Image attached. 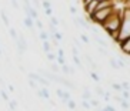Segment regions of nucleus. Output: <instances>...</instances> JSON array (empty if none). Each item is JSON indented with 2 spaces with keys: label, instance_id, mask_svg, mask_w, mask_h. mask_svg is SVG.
<instances>
[{
  "label": "nucleus",
  "instance_id": "f257e3e1",
  "mask_svg": "<svg viewBox=\"0 0 130 111\" xmlns=\"http://www.w3.org/2000/svg\"><path fill=\"white\" fill-rule=\"evenodd\" d=\"M130 37V9L124 10V16L122 19V24H120V29H119V40L117 44L122 43L123 40Z\"/></svg>",
  "mask_w": 130,
  "mask_h": 111
},
{
  "label": "nucleus",
  "instance_id": "f03ea898",
  "mask_svg": "<svg viewBox=\"0 0 130 111\" xmlns=\"http://www.w3.org/2000/svg\"><path fill=\"white\" fill-rule=\"evenodd\" d=\"M120 24H122V19L119 17L117 10L115 9V10L111 12V14L106 19V21L102 24V27L104 29L106 33H110V31H113V30H119V29H120Z\"/></svg>",
  "mask_w": 130,
  "mask_h": 111
},
{
  "label": "nucleus",
  "instance_id": "7ed1b4c3",
  "mask_svg": "<svg viewBox=\"0 0 130 111\" xmlns=\"http://www.w3.org/2000/svg\"><path fill=\"white\" fill-rule=\"evenodd\" d=\"M14 41H16V44H17V50H19V53L23 54L24 51L27 50V41H26V38H24V36L23 34H19Z\"/></svg>",
  "mask_w": 130,
  "mask_h": 111
},
{
  "label": "nucleus",
  "instance_id": "20e7f679",
  "mask_svg": "<svg viewBox=\"0 0 130 111\" xmlns=\"http://www.w3.org/2000/svg\"><path fill=\"white\" fill-rule=\"evenodd\" d=\"M74 24H76V26H79V27H83V29H86V30H90V29H92L90 23H89V21H86L83 17H79V16H76V17H74Z\"/></svg>",
  "mask_w": 130,
  "mask_h": 111
},
{
  "label": "nucleus",
  "instance_id": "39448f33",
  "mask_svg": "<svg viewBox=\"0 0 130 111\" xmlns=\"http://www.w3.org/2000/svg\"><path fill=\"white\" fill-rule=\"evenodd\" d=\"M119 46H120V50H122L123 53L130 56V37L126 38V40H123L122 43H119Z\"/></svg>",
  "mask_w": 130,
  "mask_h": 111
},
{
  "label": "nucleus",
  "instance_id": "423d86ee",
  "mask_svg": "<svg viewBox=\"0 0 130 111\" xmlns=\"http://www.w3.org/2000/svg\"><path fill=\"white\" fill-rule=\"evenodd\" d=\"M96 7H97V0H93L92 3H89L86 7H84V12H86V14L90 16L93 14V13L96 12Z\"/></svg>",
  "mask_w": 130,
  "mask_h": 111
},
{
  "label": "nucleus",
  "instance_id": "0eeeda50",
  "mask_svg": "<svg viewBox=\"0 0 130 111\" xmlns=\"http://www.w3.org/2000/svg\"><path fill=\"white\" fill-rule=\"evenodd\" d=\"M37 96L40 98H44V100H50V94H49V90L46 87L44 88H37Z\"/></svg>",
  "mask_w": 130,
  "mask_h": 111
},
{
  "label": "nucleus",
  "instance_id": "6e6552de",
  "mask_svg": "<svg viewBox=\"0 0 130 111\" xmlns=\"http://www.w3.org/2000/svg\"><path fill=\"white\" fill-rule=\"evenodd\" d=\"M50 71H52V73L59 74V73H60V65H59L56 61H52V63H50Z\"/></svg>",
  "mask_w": 130,
  "mask_h": 111
},
{
  "label": "nucleus",
  "instance_id": "1a4fd4ad",
  "mask_svg": "<svg viewBox=\"0 0 130 111\" xmlns=\"http://www.w3.org/2000/svg\"><path fill=\"white\" fill-rule=\"evenodd\" d=\"M33 24H35V20L31 19L30 16H26L24 17V26L29 27V29H33Z\"/></svg>",
  "mask_w": 130,
  "mask_h": 111
},
{
  "label": "nucleus",
  "instance_id": "9d476101",
  "mask_svg": "<svg viewBox=\"0 0 130 111\" xmlns=\"http://www.w3.org/2000/svg\"><path fill=\"white\" fill-rule=\"evenodd\" d=\"M94 38H96V41L99 43L102 47H107V46H109V44L106 43V40H104V38H102V37H99L97 34H94Z\"/></svg>",
  "mask_w": 130,
  "mask_h": 111
},
{
  "label": "nucleus",
  "instance_id": "9b49d317",
  "mask_svg": "<svg viewBox=\"0 0 130 111\" xmlns=\"http://www.w3.org/2000/svg\"><path fill=\"white\" fill-rule=\"evenodd\" d=\"M46 58L49 60L50 63L52 61H56V58H57V56L53 53V51H49V53H46Z\"/></svg>",
  "mask_w": 130,
  "mask_h": 111
},
{
  "label": "nucleus",
  "instance_id": "f8f14e48",
  "mask_svg": "<svg viewBox=\"0 0 130 111\" xmlns=\"http://www.w3.org/2000/svg\"><path fill=\"white\" fill-rule=\"evenodd\" d=\"M107 34H109V37H111L116 43H117V40H119V30H113V31H110V33H107Z\"/></svg>",
  "mask_w": 130,
  "mask_h": 111
},
{
  "label": "nucleus",
  "instance_id": "ddd939ff",
  "mask_svg": "<svg viewBox=\"0 0 130 111\" xmlns=\"http://www.w3.org/2000/svg\"><path fill=\"white\" fill-rule=\"evenodd\" d=\"M82 98H83L84 101H89V100L92 98V94H90V91H89V90H84V91L82 93Z\"/></svg>",
  "mask_w": 130,
  "mask_h": 111
},
{
  "label": "nucleus",
  "instance_id": "4468645a",
  "mask_svg": "<svg viewBox=\"0 0 130 111\" xmlns=\"http://www.w3.org/2000/svg\"><path fill=\"white\" fill-rule=\"evenodd\" d=\"M43 50H44L46 53L52 51V46H50V41H49V40H46V41H43Z\"/></svg>",
  "mask_w": 130,
  "mask_h": 111
},
{
  "label": "nucleus",
  "instance_id": "2eb2a0df",
  "mask_svg": "<svg viewBox=\"0 0 130 111\" xmlns=\"http://www.w3.org/2000/svg\"><path fill=\"white\" fill-rule=\"evenodd\" d=\"M116 61H117V64H119V69H124V67H126V63H124V60H123V58L116 57Z\"/></svg>",
  "mask_w": 130,
  "mask_h": 111
},
{
  "label": "nucleus",
  "instance_id": "dca6fc26",
  "mask_svg": "<svg viewBox=\"0 0 130 111\" xmlns=\"http://www.w3.org/2000/svg\"><path fill=\"white\" fill-rule=\"evenodd\" d=\"M89 104H90L92 107H96V108L100 107V103L97 101V100H94V98H90V100H89Z\"/></svg>",
  "mask_w": 130,
  "mask_h": 111
},
{
  "label": "nucleus",
  "instance_id": "f3484780",
  "mask_svg": "<svg viewBox=\"0 0 130 111\" xmlns=\"http://www.w3.org/2000/svg\"><path fill=\"white\" fill-rule=\"evenodd\" d=\"M119 103H120V105H122V107L124 108V110H127V108L130 107L129 103H127V100H124V98H120V101H119Z\"/></svg>",
  "mask_w": 130,
  "mask_h": 111
},
{
  "label": "nucleus",
  "instance_id": "a211bd4d",
  "mask_svg": "<svg viewBox=\"0 0 130 111\" xmlns=\"http://www.w3.org/2000/svg\"><path fill=\"white\" fill-rule=\"evenodd\" d=\"M0 16H2V19H3L4 24H6V26H9V17H7V14H6L3 10H2V12H0Z\"/></svg>",
  "mask_w": 130,
  "mask_h": 111
},
{
  "label": "nucleus",
  "instance_id": "6ab92c4d",
  "mask_svg": "<svg viewBox=\"0 0 130 111\" xmlns=\"http://www.w3.org/2000/svg\"><path fill=\"white\" fill-rule=\"evenodd\" d=\"M9 105H10V110L14 111L16 108H17V101H16V100H10V101H9Z\"/></svg>",
  "mask_w": 130,
  "mask_h": 111
},
{
  "label": "nucleus",
  "instance_id": "aec40b11",
  "mask_svg": "<svg viewBox=\"0 0 130 111\" xmlns=\"http://www.w3.org/2000/svg\"><path fill=\"white\" fill-rule=\"evenodd\" d=\"M67 107H69L70 110H76V107H77V105H76V103H74V101H73V100L70 98L69 101H67Z\"/></svg>",
  "mask_w": 130,
  "mask_h": 111
},
{
  "label": "nucleus",
  "instance_id": "412c9836",
  "mask_svg": "<svg viewBox=\"0 0 130 111\" xmlns=\"http://www.w3.org/2000/svg\"><path fill=\"white\" fill-rule=\"evenodd\" d=\"M111 87L115 88L116 91H119V93H122V91H123V87H122V84H117V83H113V84H111Z\"/></svg>",
  "mask_w": 130,
  "mask_h": 111
},
{
  "label": "nucleus",
  "instance_id": "4be33fe9",
  "mask_svg": "<svg viewBox=\"0 0 130 111\" xmlns=\"http://www.w3.org/2000/svg\"><path fill=\"white\" fill-rule=\"evenodd\" d=\"M0 94H2V97H3L4 101H7V103L10 101V98H9V94H7L6 91H4V90H0Z\"/></svg>",
  "mask_w": 130,
  "mask_h": 111
},
{
  "label": "nucleus",
  "instance_id": "5701e85b",
  "mask_svg": "<svg viewBox=\"0 0 130 111\" xmlns=\"http://www.w3.org/2000/svg\"><path fill=\"white\" fill-rule=\"evenodd\" d=\"M96 93H97V94H99L100 97H103V96H104V93H106V91H104V90H103L102 87H100V85H97V87H96Z\"/></svg>",
  "mask_w": 130,
  "mask_h": 111
},
{
  "label": "nucleus",
  "instance_id": "b1692460",
  "mask_svg": "<svg viewBox=\"0 0 130 111\" xmlns=\"http://www.w3.org/2000/svg\"><path fill=\"white\" fill-rule=\"evenodd\" d=\"M40 38H42L43 41H46V40H49V34H47L46 31H40Z\"/></svg>",
  "mask_w": 130,
  "mask_h": 111
},
{
  "label": "nucleus",
  "instance_id": "393cba45",
  "mask_svg": "<svg viewBox=\"0 0 130 111\" xmlns=\"http://www.w3.org/2000/svg\"><path fill=\"white\" fill-rule=\"evenodd\" d=\"M29 84H30L31 85V88H35V90H37V88H39V83H36V81L35 80H31V78H29Z\"/></svg>",
  "mask_w": 130,
  "mask_h": 111
},
{
  "label": "nucleus",
  "instance_id": "a878e982",
  "mask_svg": "<svg viewBox=\"0 0 130 111\" xmlns=\"http://www.w3.org/2000/svg\"><path fill=\"white\" fill-rule=\"evenodd\" d=\"M56 61H57V64H60V65L66 64V60H64V57H61V56H57V58H56Z\"/></svg>",
  "mask_w": 130,
  "mask_h": 111
},
{
  "label": "nucleus",
  "instance_id": "bb28decb",
  "mask_svg": "<svg viewBox=\"0 0 130 111\" xmlns=\"http://www.w3.org/2000/svg\"><path fill=\"white\" fill-rule=\"evenodd\" d=\"M110 65H111L115 70L119 69V64H117V61H116V58H110Z\"/></svg>",
  "mask_w": 130,
  "mask_h": 111
},
{
  "label": "nucleus",
  "instance_id": "cd10ccee",
  "mask_svg": "<svg viewBox=\"0 0 130 111\" xmlns=\"http://www.w3.org/2000/svg\"><path fill=\"white\" fill-rule=\"evenodd\" d=\"M53 37L56 38L57 41H60V40H63V36H61V33H59V31H56V33H54V34H53Z\"/></svg>",
  "mask_w": 130,
  "mask_h": 111
},
{
  "label": "nucleus",
  "instance_id": "c85d7f7f",
  "mask_svg": "<svg viewBox=\"0 0 130 111\" xmlns=\"http://www.w3.org/2000/svg\"><path fill=\"white\" fill-rule=\"evenodd\" d=\"M90 76H92V78H93L94 81H97V83L100 81V76H99V74H96L94 71H93V73H90Z\"/></svg>",
  "mask_w": 130,
  "mask_h": 111
},
{
  "label": "nucleus",
  "instance_id": "c756f323",
  "mask_svg": "<svg viewBox=\"0 0 130 111\" xmlns=\"http://www.w3.org/2000/svg\"><path fill=\"white\" fill-rule=\"evenodd\" d=\"M42 6L44 7V10H46V9H52V6H50V3H49V0H43Z\"/></svg>",
  "mask_w": 130,
  "mask_h": 111
},
{
  "label": "nucleus",
  "instance_id": "7c9ffc66",
  "mask_svg": "<svg viewBox=\"0 0 130 111\" xmlns=\"http://www.w3.org/2000/svg\"><path fill=\"white\" fill-rule=\"evenodd\" d=\"M122 96H123V98H124V100H129L130 98V94H129V91H127V90H123Z\"/></svg>",
  "mask_w": 130,
  "mask_h": 111
},
{
  "label": "nucleus",
  "instance_id": "2f4dec72",
  "mask_svg": "<svg viewBox=\"0 0 130 111\" xmlns=\"http://www.w3.org/2000/svg\"><path fill=\"white\" fill-rule=\"evenodd\" d=\"M50 24H52V26H57L59 24V21H57V19H56V17H53V16H52V19H50Z\"/></svg>",
  "mask_w": 130,
  "mask_h": 111
},
{
  "label": "nucleus",
  "instance_id": "473e14b6",
  "mask_svg": "<svg viewBox=\"0 0 130 111\" xmlns=\"http://www.w3.org/2000/svg\"><path fill=\"white\" fill-rule=\"evenodd\" d=\"M82 105H83L84 108H86V110H90V108H92V105H90V104H89V101H82Z\"/></svg>",
  "mask_w": 130,
  "mask_h": 111
},
{
  "label": "nucleus",
  "instance_id": "72a5a7b5",
  "mask_svg": "<svg viewBox=\"0 0 130 111\" xmlns=\"http://www.w3.org/2000/svg\"><path fill=\"white\" fill-rule=\"evenodd\" d=\"M10 36H12V38H13V40H16V38H17V34H16V30L13 29V27H10Z\"/></svg>",
  "mask_w": 130,
  "mask_h": 111
},
{
  "label": "nucleus",
  "instance_id": "f704fd0d",
  "mask_svg": "<svg viewBox=\"0 0 130 111\" xmlns=\"http://www.w3.org/2000/svg\"><path fill=\"white\" fill-rule=\"evenodd\" d=\"M73 60H74V63L77 64V67H82V61L79 60V56H73Z\"/></svg>",
  "mask_w": 130,
  "mask_h": 111
},
{
  "label": "nucleus",
  "instance_id": "c9c22d12",
  "mask_svg": "<svg viewBox=\"0 0 130 111\" xmlns=\"http://www.w3.org/2000/svg\"><path fill=\"white\" fill-rule=\"evenodd\" d=\"M80 38H82V41L86 43V44H89V41H90V40H89V37H87L86 34H82V36H80Z\"/></svg>",
  "mask_w": 130,
  "mask_h": 111
},
{
  "label": "nucleus",
  "instance_id": "e433bc0d",
  "mask_svg": "<svg viewBox=\"0 0 130 111\" xmlns=\"http://www.w3.org/2000/svg\"><path fill=\"white\" fill-rule=\"evenodd\" d=\"M35 24L39 27V29H40V30H43V23L40 21V20H36V21H35Z\"/></svg>",
  "mask_w": 130,
  "mask_h": 111
},
{
  "label": "nucleus",
  "instance_id": "4c0bfd02",
  "mask_svg": "<svg viewBox=\"0 0 130 111\" xmlns=\"http://www.w3.org/2000/svg\"><path fill=\"white\" fill-rule=\"evenodd\" d=\"M70 13H72V14H76V13H77L76 6H70Z\"/></svg>",
  "mask_w": 130,
  "mask_h": 111
},
{
  "label": "nucleus",
  "instance_id": "58836bf2",
  "mask_svg": "<svg viewBox=\"0 0 130 111\" xmlns=\"http://www.w3.org/2000/svg\"><path fill=\"white\" fill-rule=\"evenodd\" d=\"M103 111H116V110L111 107V105H106V107L103 108Z\"/></svg>",
  "mask_w": 130,
  "mask_h": 111
},
{
  "label": "nucleus",
  "instance_id": "ea45409f",
  "mask_svg": "<svg viewBox=\"0 0 130 111\" xmlns=\"http://www.w3.org/2000/svg\"><path fill=\"white\" fill-rule=\"evenodd\" d=\"M93 0H82V3H83V7H86L89 3H92Z\"/></svg>",
  "mask_w": 130,
  "mask_h": 111
},
{
  "label": "nucleus",
  "instance_id": "a19ab883",
  "mask_svg": "<svg viewBox=\"0 0 130 111\" xmlns=\"http://www.w3.org/2000/svg\"><path fill=\"white\" fill-rule=\"evenodd\" d=\"M103 98L106 100V101H109V100L111 98V96H110V94H109V93H104V96H103Z\"/></svg>",
  "mask_w": 130,
  "mask_h": 111
},
{
  "label": "nucleus",
  "instance_id": "79ce46f5",
  "mask_svg": "<svg viewBox=\"0 0 130 111\" xmlns=\"http://www.w3.org/2000/svg\"><path fill=\"white\" fill-rule=\"evenodd\" d=\"M72 51H73V56H79V50H77L76 47H73Z\"/></svg>",
  "mask_w": 130,
  "mask_h": 111
},
{
  "label": "nucleus",
  "instance_id": "37998d69",
  "mask_svg": "<svg viewBox=\"0 0 130 111\" xmlns=\"http://www.w3.org/2000/svg\"><path fill=\"white\" fill-rule=\"evenodd\" d=\"M57 56H61V57H64V51H63L61 49H59V50H57Z\"/></svg>",
  "mask_w": 130,
  "mask_h": 111
},
{
  "label": "nucleus",
  "instance_id": "c03bdc74",
  "mask_svg": "<svg viewBox=\"0 0 130 111\" xmlns=\"http://www.w3.org/2000/svg\"><path fill=\"white\" fill-rule=\"evenodd\" d=\"M12 4H13V7H14V9L19 7V4H17V2H16V0H12Z\"/></svg>",
  "mask_w": 130,
  "mask_h": 111
},
{
  "label": "nucleus",
  "instance_id": "a18cd8bd",
  "mask_svg": "<svg viewBox=\"0 0 130 111\" xmlns=\"http://www.w3.org/2000/svg\"><path fill=\"white\" fill-rule=\"evenodd\" d=\"M44 13H46L47 16H52V9H46V10H44Z\"/></svg>",
  "mask_w": 130,
  "mask_h": 111
},
{
  "label": "nucleus",
  "instance_id": "49530a36",
  "mask_svg": "<svg viewBox=\"0 0 130 111\" xmlns=\"http://www.w3.org/2000/svg\"><path fill=\"white\" fill-rule=\"evenodd\" d=\"M9 91H10V93H13V91H14V88H13V85H9Z\"/></svg>",
  "mask_w": 130,
  "mask_h": 111
},
{
  "label": "nucleus",
  "instance_id": "de8ad7c7",
  "mask_svg": "<svg viewBox=\"0 0 130 111\" xmlns=\"http://www.w3.org/2000/svg\"><path fill=\"white\" fill-rule=\"evenodd\" d=\"M97 2H106V0H97Z\"/></svg>",
  "mask_w": 130,
  "mask_h": 111
},
{
  "label": "nucleus",
  "instance_id": "09e8293b",
  "mask_svg": "<svg viewBox=\"0 0 130 111\" xmlns=\"http://www.w3.org/2000/svg\"><path fill=\"white\" fill-rule=\"evenodd\" d=\"M97 111H103V110H97Z\"/></svg>",
  "mask_w": 130,
  "mask_h": 111
},
{
  "label": "nucleus",
  "instance_id": "8fccbe9b",
  "mask_svg": "<svg viewBox=\"0 0 130 111\" xmlns=\"http://www.w3.org/2000/svg\"><path fill=\"white\" fill-rule=\"evenodd\" d=\"M0 54H2V50H0Z\"/></svg>",
  "mask_w": 130,
  "mask_h": 111
},
{
  "label": "nucleus",
  "instance_id": "3c124183",
  "mask_svg": "<svg viewBox=\"0 0 130 111\" xmlns=\"http://www.w3.org/2000/svg\"><path fill=\"white\" fill-rule=\"evenodd\" d=\"M10 111H12V110H10Z\"/></svg>",
  "mask_w": 130,
  "mask_h": 111
}]
</instances>
